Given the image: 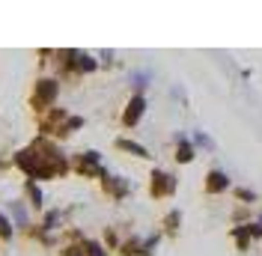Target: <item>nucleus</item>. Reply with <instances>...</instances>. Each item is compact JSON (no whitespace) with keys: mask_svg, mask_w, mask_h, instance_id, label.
I'll return each mask as SVG.
<instances>
[{"mask_svg":"<svg viewBox=\"0 0 262 256\" xmlns=\"http://www.w3.org/2000/svg\"><path fill=\"white\" fill-rule=\"evenodd\" d=\"M15 161L30 179H51L66 173V161L60 158V152L45 143H36L30 149H24V152H18Z\"/></svg>","mask_w":262,"mask_h":256,"instance_id":"1","label":"nucleus"},{"mask_svg":"<svg viewBox=\"0 0 262 256\" xmlns=\"http://www.w3.org/2000/svg\"><path fill=\"white\" fill-rule=\"evenodd\" d=\"M57 96V83L54 80H39V87H36V96H33V104L36 108H48L51 101Z\"/></svg>","mask_w":262,"mask_h":256,"instance_id":"2","label":"nucleus"},{"mask_svg":"<svg viewBox=\"0 0 262 256\" xmlns=\"http://www.w3.org/2000/svg\"><path fill=\"white\" fill-rule=\"evenodd\" d=\"M173 188H176L173 176H167L161 170L152 173V197H167V194H173Z\"/></svg>","mask_w":262,"mask_h":256,"instance_id":"3","label":"nucleus"},{"mask_svg":"<svg viewBox=\"0 0 262 256\" xmlns=\"http://www.w3.org/2000/svg\"><path fill=\"white\" fill-rule=\"evenodd\" d=\"M143 104H146L143 96L131 98V104H128V111H125V116H122V122H125V125H137V119L143 116Z\"/></svg>","mask_w":262,"mask_h":256,"instance_id":"4","label":"nucleus"},{"mask_svg":"<svg viewBox=\"0 0 262 256\" xmlns=\"http://www.w3.org/2000/svg\"><path fill=\"white\" fill-rule=\"evenodd\" d=\"M78 170H81L83 176L98 173V155H96V152H83V158H81V164H78Z\"/></svg>","mask_w":262,"mask_h":256,"instance_id":"5","label":"nucleus"},{"mask_svg":"<svg viewBox=\"0 0 262 256\" xmlns=\"http://www.w3.org/2000/svg\"><path fill=\"white\" fill-rule=\"evenodd\" d=\"M209 191H224L227 188V176L224 173H209V185H206Z\"/></svg>","mask_w":262,"mask_h":256,"instance_id":"6","label":"nucleus"},{"mask_svg":"<svg viewBox=\"0 0 262 256\" xmlns=\"http://www.w3.org/2000/svg\"><path fill=\"white\" fill-rule=\"evenodd\" d=\"M116 146H119V149H128V152H134L137 158H146V155H149V152H146V149H143V146L131 143V140H116Z\"/></svg>","mask_w":262,"mask_h":256,"instance_id":"7","label":"nucleus"},{"mask_svg":"<svg viewBox=\"0 0 262 256\" xmlns=\"http://www.w3.org/2000/svg\"><path fill=\"white\" fill-rule=\"evenodd\" d=\"M104 188H107L111 194H125V182H116L114 176H107L104 179Z\"/></svg>","mask_w":262,"mask_h":256,"instance_id":"8","label":"nucleus"},{"mask_svg":"<svg viewBox=\"0 0 262 256\" xmlns=\"http://www.w3.org/2000/svg\"><path fill=\"white\" fill-rule=\"evenodd\" d=\"M176 158H179L182 164H185V161H191V158H194V149H191V143H185V140H182V146H179V155H176Z\"/></svg>","mask_w":262,"mask_h":256,"instance_id":"9","label":"nucleus"},{"mask_svg":"<svg viewBox=\"0 0 262 256\" xmlns=\"http://www.w3.org/2000/svg\"><path fill=\"white\" fill-rule=\"evenodd\" d=\"M27 194H30V200H33V206H42V194H39V188H36V185H27Z\"/></svg>","mask_w":262,"mask_h":256,"instance_id":"10","label":"nucleus"},{"mask_svg":"<svg viewBox=\"0 0 262 256\" xmlns=\"http://www.w3.org/2000/svg\"><path fill=\"white\" fill-rule=\"evenodd\" d=\"M0 239H12V229H9V224H6L3 215H0Z\"/></svg>","mask_w":262,"mask_h":256,"instance_id":"11","label":"nucleus"},{"mask_svg":"<svg viewBox=\"0 0 262 256\" xmlns=\"http://www.w3.org/2000/svg\"><path fill=\"white\" fill-rule=\"evenodd\" d=\"M86 256H104V250L98 244H86Z\"/></svg>","mask_w":262,"mask_h":256,"instance_id":"12","label":"nucleus"}]
</instances>
